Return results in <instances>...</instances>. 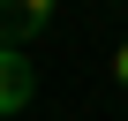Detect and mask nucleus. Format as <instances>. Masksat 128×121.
Returning a JSON list of instances; mask_svg holds the SVG:
<instances>
[{
  "mask_svg": "<svg viewBox=\"0 0 128 121\" xmlns=\"http://www.w3.org/2000/svg\"><path fill=\"white\" fill-rule=\"evenodd\" d=\"M60 0H0V38H23V30H45Z\"/></svg>",
  "mask_w": 128,
  "mask_h": 121,
  "instance_id": "obj_2",
  "label": "nucleus"
},
{
  "mask_svg": "<svg viewBox=\"0 0 128 121\" xmlns=\"http://www.w3.org/2000/svg\"><path fill=\"white\" fill-rule=\"evenodd\" d=\"M30 98H38V68H30V53H23L15 38H0V121H15Z\"/></svg>",
  "mask_w": 128,
  "mask_h": 121,
  "instance_id": "obj_1",
  "label": "nucleus"
},
{
  "mask_svg": "<svg viewBox=\"0 0 128 121\" xmlns=\"http://www.w3.org/2000/svg\"><path fill=\"white\" fill-rule=\"evenodd\" d=\"M113 76H120V83H128V38H120V45H113Z\"/></svg>",
  "mask_w": 128,
  "mask_h": 121,
  "instance_id": "obj_3",
  "label": "nucleus"
}]
</instances>
